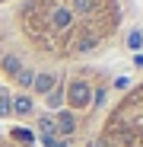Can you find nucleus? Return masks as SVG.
<instances>
[{
  "instance_id": "obj_1",
  "label": "nucleus",
  "mask_w": 143,
  "mask_h": 147,
  "mask_svg": "<svg viewBox=\"0 0 143 147\" xmlns=\"http://www.w3.org/2000/svg\"><path fill=\"white\" fill-rule=\"evenodd\" d=\"M124 26V0H10L0 7V70L16 80L29 58L83 61Z\"/></svg>"
},
{
  "instance_id": "obj_2",
  "label": "nucleus",
  "mask_w": 143,
  "mask_h": 147,
  "mask_svg": "<svg viewBox=\"0 0 143 147\" xmlns=\"http://www.w3.org/2000/svg\"><path fill=\"white\" fill-rule=\"evenodd\" d=\"M86 147H143V83L127 86L121 106H114L105 128L89 138Z\"/></svg>"
},
{
  "instance_id": "obj_3",
  "label": "nucleus",
  "mask_w": 143,
  "mask_h": 147,
  "mask_svg": "<svg viewBox=\"0 0 143 147\" xmlns=\"http://www.w3.org/2000/svg\"><path fill=\"white\" fill-rule=\"evenodd\" d=\"M7 3H10V0H0V7H7Z\"/></svg>"
},
{
  "instance_id": "obj_4",
  "label": "nucleus",
  "mask_w": 143,
  "mask_h": 147,
  "mask_svg": "<svg viewBox=\"0 0 143 147\" xmlns=\"http://www.w3.org/2000/svg\"><path fill=\"white\" fill-rule=\"evenodd\" d=\"M140 7H143V0H140ZM140 38H143V35H140Z\"/></svg>"
}]
</instances>
